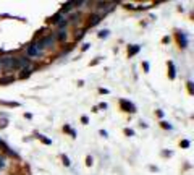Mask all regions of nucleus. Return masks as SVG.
Here are the masks:
<instances>
[{
  "label": "nucleus",
  "instance_id": "e433bc0d",
  "mask_svg": "<svg viewBox=\"0 0 194 175\" xmlns=\"http://www.w3.org/2000/svg\"><path fill=\"white\" fill-rule=\"evenodd\" d=\"M89 47H91V44H84V46H83V50H88Z\"/></svg>",
  "mask_w": 194,
  "mask_h": 175
},
{
  "label": "nucleus",
  "instance_id": "ddd939ff",
  "mask_svg": "<svg viewBox=\"0 0 194 175\" xmlns=\"http://www.w3.org/2000/svg\"><path fill=\"white\" fill-rule=\"evenodd\" d=\"M79 16H81V13H79V12H75V13H71V15H70V20H68V23H71V25H75V23H78Z\"/></svg>",
  "mask_w": 194,
  "mask_h": 175
},
{
  "label": "nucleus",
  "instance_id": "f3484780",
  "mask_svg": "<svg viewBox=\"0 0 194 175\" xmlns=\"http://www.w3.org/2000/svg\"><path fill=\"white\" fill-rule=\"evenodd\" d=\"M15 81V78L13 76H8V78H0V84H10Z\"/></svg>",
  "mask_w": 194,
  "mask_h": 175
},
{
  "label": "nucleus",
  "instance_id": "2f4dec72",
  "mask_svg": "<svg viewBox=\"0 0 194 175\" xmlns=\"http://www.w3.org/2000/svg\"><path fill=\"white\" fill-rule=\"evenodd\" d=\"M99 92H100V94H109L110 91H109V89H105V88H100V89H99Z\"/></svg>",
  "mask_w": 194,
  "mask_h": 175
},
{
  "label": "nucleus",
  "instance_id": "dca6fc26",
  "mask_svg": "<svg viewBox=\"0 0 194 175\" xmlns=\"http://www.w3.org/2000/svg\"><path fill=\"white\" fill-rule=\"evenodd\" d=\"M60 159H62V162H63V166H65V167H70V166H71V160L68 159V156H67V154H62V156H60Z\"/></svg>",
  "mask_w": 194,
  "mask_h": 175
},
{
  "label": "nucleus",
  "instance_id": "9b49d317",
  "mask_svg": "<svg viewBox=\"0 0 194 175\" xmlns=\"http://www.w3.org/2000/svg\"><path fill=\"white\" fill-rule=\"evenodd\" d=\"M73 7H75V3H73V2H67V3H63V7L60 8V13H62V15H65V13L71 12Z\"/></svg>",
  "mask_w": 194,
  "mask_h": 175
},
{
  "label": "nucleus",
  "instance_id": "f03ea898",
  "mask_svg": "<svg viewBox=\"0 0 194 175\" xmlns=\"http://www.w3.org/2000/svg\"><path fill=\"white\" fill-rule=\"evenodd\" d=\"M42 55H44V52L37 50V47L34 46V42H31L29 46L26 47V57L28 58H41Z\"/></svg>",
  "mask_w": 194,
  "mask_h": 175
},
{
  "label": "nucleus",
  "instance_id": "6e6552de",
  "mask_svg": "<svg viewBox=\"0 0 194 175\" xmlns=\"http://www.w3.org/2000/svg\"><path fill=\"white\" fill-rule=\"evenodd\" d=\"M168 63V78L170 80H175V76H176V68H175V63H173L172 60L167 62Z\"/></svg>",
  "mask_w": 194,
  "mask_h": 175
},
{
  "label": "nucleus",
  "instance_id": "473e14b6",
  "mask_svg": "<svg viewBox=\"0 0 194 175\" xmlns=\"http://www.w3.org/2000/svg\"><path fill=\"white\" fill-rule=\"evenodd\" d=\"M149 169H151V172H159V169L155 166H149Z\"/></svg>",
  "mask_w": 194,
  "mask_h": 175
},
{
  "label": "nucleus",
  "instance_id": "aec40b11",
  "mask_svg": "<svg viewBox=\"0 0 194 175\" xmlns=\"http://www.w3.org/2000/svg\"><path fill=\"white\" fill-rule=\"evenodd\" d=\"M36 136H37V138H41V139H42V143H44V145H52V141H50L48 138H46V136L39 135V133H36Z\"/></svg>",
  "mask_w": 194,
  "mask_h": 175
},
{
  "label": "nucleus",
  "instance_id": "7ed1b4c3",
  "mask_svg": "<svg viewBox=\"0 0 194 175\" xmlns=\"http://www.w3.org/2000/svg\"><path fill=\"white\" fill-rule=\"evenodd\" d=\"M120 107L123 109L125 112H128V114H134V112H136V105L131 101H128V99H120Z\"/></svg>",
  "mask_w": 194,
  "mask_h": 175
},
{
  "label": "nucleus",
  "instance_id": "a878e982",
  "mask_svg": "<svg viewBox=\"0 0 194 175\" xmlns=\"http://www.w3.org/2000/svg\"><path fill=\"white\" fill-rule=\"evenodd\" d=\"M92 162H94L92 156H88V157H86V164H88V167H91V166H92Z\"/></svg>",
  "mask_w": 194,
  "mask_h": 175
},
{
  "label": "nucleus",
  "instance_id": "6ab92c4d",
  "mask_svg": "<svg viewBox=\"0 0 194 175\" xmlns=\"http://www.w3.org/2000/svg\"><path fill=\"white\" fill-rule=\"evenodd\" d=\"M57 26H58V29H60V31H65V28L68 26V20H62Z\"/></svg>",
  "mask_w": 194,
  "mask_h": 175
},
{
  "label": "nucleus",
  "instance_id": "9d476101",
  "mask_svg": "<svg viewBox=\"0 0 194 175\" xmlns=\"http://www.w3.org/2000/svg\"><path fill=\"white\" fill-rule=\"evenodd\" d=\"M33 71H34V67H28V68H24V70H20V78L24 80V78H28Z\"/></svg>",
  "mask_w": 194,
  "mask_h": 175
},
{
  "label": "nucleus",
  "instance_id": "423d86ee",
  "mask_svg": "<svg viewBox=\"0 0 194 175\" xmlns=\"http://www.w3.org/2000/svg\"><path fill=\"white\" fill-rule=\"evenodd\" d=\"M55 41H58V42H67L68 41V33L67 31H58L57 34H55Z\"/></svg>",
  "mask_w": 194,
  "mask_h": 175
},
{
  "label": "nucleus",
  "instance_id": "b1692460",
  "mask_svg": "<svg viewBox=\"0 0 194 175\" xmlns=\"http://www.w3.org/2000/svg\"><path fill=\"white\" fill-rule=\"evenodd\" d=\"M8 125V118H0V128H5Z\"/></svg>",
  "mask_w": 194,
  "mask_h": 175
},
{
  "label": "nucleus",
  "instance_id": "a211bd4d",
  "mask_svg": "<svg viewBox=\"0 0 194 175\" xmlns=\"http://www.w3.org/2000/svg\"><path fill=\"white\" fill-rule=\"evenodd\" d=\"M63 131H65V133H71L73 138H76V131H75V130H71L70 125H65V126H63Z\"/></svg>",
  "mask_w": 194,
  "mask_h": 175
},
{
  "label": "nucleus",
  "instance_id": "39448f33",
  "mask_svg": "<svg viewBox=\"0 0 194 175\" xmlns=\"http://www.w3.org/2000/svg\"><path fill=\"white\" fill-rule=\"evenodd\" d=\"M100 20H102V15H99L97 12L91 13V16H89V21H88V26H89V28H92V26L99 25V23H100Z\"/></svg>",
  "mask_w": 194,
  "mask_h": 175
},
{
  "label": "nucleus",
  "instance_id": "20e7f679",
  "mask_svg": "<svg viewBox=\"0 0 194 175\" xmlns=\"http://www.w3.org/2000/svg\"><path fill=\"white\" fill-rule=\"evenodd\" d=\"M41 41H42V44H44V47H46V49H52V47L55 46V42H57V41H55V34H48V36H44Z\"/></svg>",
  "mask_w": 194,
  "mask_h": 175
},
{
  "label": "nucleus",
  "instance_id": "412c9836",
  "mask_svg": "<svg viewBox=\"0 0 194 175\" xmlns=\"http://www.w3.org/2000/svg\"><path fill=\"white\" fill-rule=\"evenodd\" d=\"M180 146H181L183 149H186V147H189V146H191V143H189V139H183V141L180 143Z\"/></svg>",
  "mask_w": 194,
  "mask_h": 175
},
{
  "label": "nucleus",
  "instance_id": "f704fd0d",
  "mask_svg": "<svg viewBox=\"0 0 194 175\" xmlns=\"http://www.w3.org/2000/svg\"><path fill=\"white\" fill-rule=\"evenodd\" d=\"M155 114H157V117H160V118H164V110H157Z\"/></svg>",
  "mask_w": 194,
  "mask_h": 175
},
{
  "label": "nucleus",
  "instance_id": "4be33fe9",
  "mask_svg": "<svg viewBox=\"0 0 194 175\" xmlns=\"http://www.w3.org/2000/svg\"><path fill=\"white\" fill-rule=\"evenodd\" d=\"M160 126H162L164 130H172V125H170L168 122H160Z\"/></svg>",
  "mask_w": 194,
  "mask_h": 175
},
{
  "label": "nucleus",
  "instance_id": "4468645a",
  "mask_svg": "<svg viewBox=\"0 0 194 175\" xmlns=\"http://www.w3.org/2000/svg\"><path fill=\"white\" fill-rule=\"evenodd\" d=\"M2 105H7V107H20L21 102H12V101H0Z\"/></svg>",
  "mask_w": 194,
  "mask_h": 175
},
{
  "label": "nucleus",
  "instance_id": "0eeeda50",
  "mask_svg": "<svg viewBox=\"0 0 194 175\" xmlns=\"http://www.w3.org/2000/svg\"><path fill=\"white\" fill-rule=\"evenodd\" d=\"M62 20H63V15H62L60 12H57L54 16H52V18H48V23H50V25H55V26H57L58 23L62 21Z\"/></svg>",
  "mask_w": 194,
  "mask_h": 175
},
{
  "label": "nucleus",
  "instance_id": "4c0bfd02",
  "mask_svg": "<svg viewBox=\"0 0 194 175\" xmlns=\"http://www.w3.org/2000/svg\"><path fill=\"white\" fill-rule=\"evenodd\" d=\"M0 147H3V149H5V147H7V145H5V143H3V141H2V139H0Z\"/></svg>",
  "mask_w": 194,
  "mask_h": 175
},
{
  "label": "nucleus",
  "instance_id": "cd10ccee",
  "mask_svg": "<svg viewBox=\"0 0 194 175\" xmlns=\"http://www.w3.org/2000/svg\"><path fill=\"white\" fill-rule=\"evenodd\" d=\"M194 84H193V81H188V91H189V94H193V92H194Z\"/></svg>",
  "mask_w": 194,
  "mask_h": 175
},
{
  "label": "nucleus",
  "instance_id": "c9c22d12",
  "mask_svg": "<svg viewBox=\"0 0 194 175\" xmlns=\"http://www.w3.org/2000/svg\"><path fill=\"white\" fill-rule=\"evenodd\" d=\"M24 117H26L28 120H31V118H33V114H29V112H26V114H24Z\"/></svg>",
  "mask_w": 194,
  "mask_h": 175
},
{
  "label": "nucleus",
  "instance_id": "58836bf2",
  "mask_svg": "<svg viewBox=\"0 0 194 175\" xmlns=\"http://www.w3.org/2000/svg\"><path fill=\"white\" fill-rule=\"evenodd\" d=\"M0 68H2V63H0Z\"/></svg>",
  "mask_w": 194,
  "mask_h": 175
},
{
  "label": "nucleus",
  "instance_id": "f8f14e48",
  "mask_svg": "<svg viewBox=\"0 0 194 175\" xmlns=\"http://www.w3.org/2000/svg\"><path fill=\"white\" fill-rule=\"evenodd\" d=\"M141 49V46H130L128 47V57H133L134 54H138Z\"/></svg>",
  "mask_w": 194,
  "mask_h": 175
},
{
  "label": "nucleus",
  "instance_id": "f257e3e1",
  "mask_svg": "<svg viewBox=\"0 0 194 175\" xmlns=\"http://www.w3.org/2000/svg\"><path fill=\"white\" fill-rule=\"evenodd\" d=\"M0 63H2V68L5 71H13V70H20L18 68V57H13V55H7L3 58H0Z\"/></svg>",
  "mask_w": 194,
  "mask_h": 175
},
{
  "label": "nucleus",
  "instance_id": "5701e85b",
  "mask_svg": "<svg viewBox=\"0 0 194 175\" xmlns=\"http://www.w3.org/2000/svg\"><path fill=\"white\" fill-rule=\"evenodd\" d=\"M109 34H110V31H109V29H102V31L99 33V37H107Z\"/></svg>",
  "mask_w": 194,
  "mask_h": 175
},
{
  "label": "nucleus",
  "instance_id": "bb28decb",
  "mask_svg": "<svg viewBox=\"0 0 194 175\" xmlns=\"http://www.w3.org/2000/svg\"><path fill=\"white\" fill-rule=\"evenodd\" d=\"M143 68H144V73H149V70H151V67H149L147 62H143Z\"/></svg>",
  "mask_w": 194,
  "mask_h": 175
},
{
  "label": "nucleus",
  "instance_id": "1a4fd4ad",
  "mask_svg": "<svg viewBox=\"0 0 194 175\" xmlns=\"http://www.w3.org/2000/svg\"><path fill=\"white\" fill-rule=\"evenodd\" d=\"M176 39H178V42H180V47H183V49H185L186 46H188V39H186V36L183 33H176Z\"/></svg>",
  "mask_w": 194,
  "mask_h": 175
},
{
  "label": "nucleus",
  "instance_id": "c85d7f7f",
  "mask_svg": "<svg viewBox=\"0 0 194 175\" xmlns=\"http://www.w3.org/2000/svg\"><path fill=\"white\" fill-rule=\"evenodd\" d=\"M125 135H126V136H133L134 131H133V130H130V128H126V130H125Z\"/></svg>",
  "mask_w": 194,
  "mask_h": 175
},
{
  "label": "nucleus",
  "instance_id": "c756f323",
  "mask_svg": "<svg viewBox=\"0 0 194 175\" xmlns=\"http://www.w3.org/2000/svg\"><path fill=\"white\" fill-rule=\"evenodd\" d=\"M2 169H5V159L0 156V170H2Z\"/></svg>",
  "mask_w": 194,
  "mask_h": 175
},
{
  "label": "nucleus",
  "instance_id": "2eb2a0df",
  "mask_svg": "<svg viewBox=\"0 0 194 175\" xmlns=\"http://www.w3.org/2000/svg\"><path fill=\"white\" fill-rule=\"evenodd\" d=\"M84 34H86V28H83V29H78V31H76V34H75V39H76V41H81Z\"/></svg>",
  "mask_w": 194,
  "mask_h": 175
},
{
  "label": "nucleus",
  "instance_id": "72a5a7b5",
  "mask_svg": "<svg viewBox=\"0 0 194 175\" xmlns=\"http://www.w3.org/2000/svg\"><path fill=\"white\" fill-rule=\"evenodd\" d=\"M81 122L86 125V123H89V118H88V117H81Z\"/></svg>",
  "mask_w": 194,
  "mask_h": 175
},
{
  "label": "nucleus",
  "instance_id": "393cba45",
  "mask_svg": "<svg viewBox=\"0 0 194 175\" xmlns=\"http://www.w3.org/2000/svg\"><path fill=\"white\" fill-rule=\"evenodd\" d=\"M70 50H73V44H71V46H70V44H68V46H65V49L62 50V54H68Z\"/></svg>",
  "mask_w": 194,
  "mask_h": 175
},
{
  "label": "nucleus",
  "instance_id": "7c9ffc66",
  "mask_svg": "<svg viewBox=\"0 0 194 175\" xmlns=\"http://www.w3.org/2000/svg\"><path fill=\"white\" fill-rule=\"evenodd\" d=\"M162 154H164L165 157H170V156H172V151H168V149H164V151H162Z\"/></svg>",
  "mask_w": 194,
  "mask_h": 175
}]
</instances>
